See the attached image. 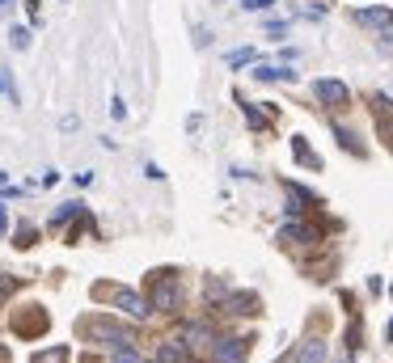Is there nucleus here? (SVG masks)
<instances>
[{
    "label": "nucleus",
    "mask_w": 393,
    "mask_h": 363,
    "mask_svg": "<svg viewBox=\"0 0 393 363\" xmlns=\"http://www.w3.org/2000/svg\"><path fill=\"white\" fill-rule=\"evenodd\" d=\"M381 38H385V42L393 47V25H385V30H381Z\"/></svg>",
    "instance_id": "31"
},
{
    "label": "nucleus",
    "mask_w": 393,
    "mask_h": 363,
    "mask_svg": "<svg viewBox=\"0 0 393 363\" xmlns=\"http://www.w3.org/2000/svg\"><path fill=\"white\" fill-rule=\"evenodd\" d=\"M47 326H51V317H47L38 304H30V313H25V309L13 313V334H17V338H38V334H47Z\"/></svg>",
    "instance_id": "4"
},
{
    "label": "nucleus",
    "mask_w": 393,
    "mask_h": 363,
    "mask_svg": "<svg viewBox=\"0 0 393 363\" xmlns=\"http://www.w3.org/2000/svg\"><path fill=\"white\" fill-rule=\"evenodd\" d=\"M246 355H250V338H216L212 347L216 363H246Z\"/></svg>",
    "instance_id": "7"
},
{
    "label": "nucleus",
    "mask_w": 393,
    "mask_h": 363,
    "mask_svg": "<svg viewBox=\"0 0 393 363\" xmlns=\"http://www.w3.org/2000/svg\"><path fill=\"white\" fill-rule=\"evenodd\" d=\"M377 127H381V135H385V144L393 148V114H377Z\"/></svg>",
    "instance_id": "24"
},
{
    "label": "nucleus",
    "mask_w": 393,
    "mask_h": 363,
    "mask_svg": "<svg viewBox=\"0 0 393 363\" xmlns=\"http://www.w3.org/2000/svg\"><path fill=\"white\" fill-rule=\"evenodd\" d=\"M8 228V211H4V203H0V233Z\"/></svg>",
    "instance_id": "30"
},
{
    "label": "nucleus",
    "mask_w": 393,
    "mask_h": 363,
    "mask_svg": "<svg viewBox=\"0 0 393 363\" xmlns=\"http://www.w3.org/2000/svg\"><path fill=\"white\" fill-rule=\"evenodd\" d=\"M13 292H17V279H13V275H0V300L13 296Z\"/></svg>",
    "instance_id": "27"
},
{
    "label": "nucleus",
    "mask_w": 393,
    "mask_h": 363,
    "mask_svg": "<svg viewBox=\"0 0 393 363\" xmlns=\"http://www.w3.org/2000/svg\"><path fill=\"white\" fill-rule=\"evenodd\" d=\"M114 363H144V359H140L135 347H119V351H114Z\"/></svg>",
    "instance_id": "23"
},
{
    "label": "nucleus",
    "mask_w": 393,
    "mask_h": 363,
    "mask_svg": "<svg viewBox=\"0 0 393 363\" xmlns=\"http://www.w3.org/2000/svg\"><path fill=\"white\" fill-rule=\"evenodd\" d=\"M34 237H38V233H34V224H21V228L13 233V245H17V250H30V245H34Z\"/></svg>",
    "instance_id": "20"
},
{
    "label": "nucleus",
    "mask_w": 393,
    "mask_h": 363,
    "mask_svg": "<svg viewBox=\"0 0 393 363\" xmlns=\"http://www.w3.org/2000/svg\"><path fill=\"white\" fill-rule=\"evenodd\" d=\"M220 309H224V313H233V317H254L262 304H258V296H254V292H229V296L220 300Z\"/></svg>",
    "instance_id": "9"
},
{
    "label": "nucleus",
    "mask_w": 393,
    "mask_h": 363,
    "mask_svg": "<svg viewBox=\"0 0 393 363\" xmlns=\"http://www.w3.org/2000/svg\"><path fill=\"white\" fill-rule=\"evenodd\" d=\"M347 351H360V321H351L347 330Z\"/></svg>",
    "instance_id": "26"
},
{
    "label": "nucleus",
    "mask_w": 393,
    "mask_h": 363,
    "mask_svg": "<svg viewBox=\"0 0 393 363\" xmlns=\"http://www.w3.org/2000/svg\"><path fill=\"white\" fill-rule=\"evenodd\" d=\"M93 296H110L114 300V309L123 313V317H131V321H144L152 309H148V300L144 296H135V292H127V288H97L93 283Z\"/></svg>",
    "instance_id": "2"
},
{
    "label": "nucleus",
    "mask_w": 393,
    "mask_h": 363,
    "mask_svg": "<svg viewBox=\"0 0 393 363\" xmlns=\"http://www.w3.org/2000/svg\"><path fill=\"white\" fill-rule=\"evenodd\" d=\"M80 211H85V203H80V199H72V203L55 207V216H51V228H64V224H68V220H76Z\"/></svg>",
    "instance_id": "15"
},
{
    "label": "nucleus",
    "mask_w": 393,
    "mask_h": 363,
    "mask_svg": "<svg viewBox=\"0 0 393 363\" xmlns=\"http://www.w3.org/2000/svg\"><path fill=\"white\" fill-rule=\"evenodd\" d=\"M0 186H4V169H0Z\"/></svg>",
    "instance_id": "33"
},
{
    "label": "nucleus",
    "mask_w": 393,
    "mask_h": 363,
    "mask_svg": "<svg viewBox=\"0 0 393 363\" xmlns=\"http://www.w3.org/2000/svg\"><path fill=\"white\" fill-rule=\"evenodd\" d=\"M254 63V47H241V51H229V68H246Z\"/></svg>",
    "instance_id": "22"
},
{
    "label": "nucleus",
    "mask_w": 393,
    "mask_h": 363,
    "mask_svg": "<svg viewBox=\"0 0 393 363\" xmlns=\"http://www.w3.org/2000/svg\"><path fill=\"white\" fill-rule=\"evenodd\" d=\"M322 359H326V343L322 338H305L296 347V355H292V363H322Z\"/></svg>",
    "instance_id": "11"
},
{
    "label": "nucleus",
    "mask_w": 393,
    "mask_h": 363,
    "mask_svg": "<svg viewBox=\"0 0 393 363\" xmlns=\"http://www.w3.org/2000/svg\"><path fill=\"white\" fill-rule=\"evenodd\" d=\"M8 42H13V51H25V47H30V30H25V25H13V30H8Z\"/></svg>",
    "instance_id": "21"
},
{
    "label": "nucleus",
    "mask_w": 393,
    "mask_h": 363,
    "mask_svg": "<svg viewBox=\"0 0 393 363\" xmlns=\"http://www.w3.org/2000/svg\"><path fill=\"white\" fill-rule=\"evenodd\" d=\"M30 363H68V347H51V351H34Z\"/></svg>",
    "instance_id": "19"
},
{
    "label": "nucleus",
    "mask_w": 393,
    "mask_h": 363,
    "mask_svg": "<svg viewBox=\"0 0 393 363\" xmlns=\"http://www.w3.org/2000/svg\"><path fill=\"white\" fill-rule=\"evenodd\" d=\"M292 156H296L305 169H322V156L309 148V140H305V135H292Z\"/></svg>",
    "instance_id": "13"
},
{
    "label": "nucleus",
    "mask_w": 393,
    "mask_h": 363,
    "mask_svg": "<svg viewBox=\"0 0 393 363\" xmlns=\"http://www.w3.org/2000/svg\"><path fill=\"white\" fill-rule=\"evenodd\" d=\"M385 334H389V343H393V321H389V330H385Z\"/></svg>",
    "instance_id": "32"
},
{
    "label": "nucleus",
    "mask_w": 393,
    "mask_h": 363,
    "mask_svg": "<svg viewBox=\"0 0 393 363\" xmlns=\"http://www.w3.org/2000/svg\"><path fill=\"white\" fill-rule=\"evenodd\" d=\"M237 101H241V110H246V123H250L254 131H267V127H271V118H267V114H262L258 106H250L246 97H237Z\"/></svg>",
    "instance_id": "17"
},
{
    "label": "nucleus",
    "mask_w": 393,
    "mask_h": 363,
    "mask_svg": "<svg viewBox=\"0 0 393 363\" xmlns=\"http://www.w3.org/2000/svg\"><path fill=\"white\" fill-rule=\"evenodd\" d=\"M85 334H89L93 343H114V347H135V334H131L127 326H114V321H106V317H97V321H85Z\"/></svg>",
    "instance_id": "3"
},
{
    "label": "nucleus",
    "mask_w": 393,
    "mask_h": 363,
    "mask_svg": "<svg viewBox=\"0 0 393 363\" xmlns=\"http://www.w3.org/2000/svg\"><path fill=\"white\" fill-rule=\"evenodd\" d=\"M93 228H97V224H93V216H89V211H80V224H76V228L68 233V241H72V245H80V241H85V237H89Z\"/></svg>",
    "instance_id": "18"
},
{
    "label": "nucleus",
    "mask_w": 393,
    "mask_h": 363,
    "mask_svg": "<svg viewBox=\"0 0 393 363\" xmlns=\"http://www.w3.org/2000/svg\"><path fill=\"white\" fill-rule=\"evenodd\" d=\"M85 363H97V359H85Z\"/></svg>",
    "instance_id": "35"
},
{
    "label": "nucleus",
    "mask_w": 393,
    "mask_h": 363,
    "mask_svg": "<svg viewBox=\"0 0 393 363\" xmlns=\"http://www.w3.org/2000/svg\"><path fill=\"white\" fill-rule=\"evenodd\" d=\"M250 76H254V80H296L292 68H275V63H254Z\"/></svg>",
    "instance_id": "14"
},
{
    "label": "nucleus",
    "mask_w": 393,
    "mask_h": 363,
    "mask_svg": "<svg viewBox=\"0 0 393 363\" xmlns=\"http://www.w3.org/2000/svg\"><path fill=\"white\" fill-rule=\"evenodd\" d=\"M4 4H13V0H0V8H4Z\"/></svg>",
    "instance_id": "34"
},
{
    "label": "nucleus",
    "mask_w": 393,
    "mask_h": 363,
    "mask_svg": "<svg viewBox=\"0 0 393 363\" xmlns=\"http://www.w3.org/2000/svg\"><path fill=\"white\" fill-rule=\"evenodd\" d=\"M351 17H356V25H368V30H385V25H393V8H385V4H373V8H356Z\"/></svg>",
    "instance_id": "10"
},
{
    "label": "nucleus",
    "mask_w": 393,
    "mask_h": 363,
    "mask_svg": "<svg viewBox=\"0 0 393 363\" xmlns=\"http://www.w3.org/2000/svg\"><path fill=\"white\" fill-rule=\"evenodd\" d=\"M110 114H114V118H119V123H123V118H127V101H123V97H119V93H114V97H110Z\"/></svg>",
    "instance_id": "25"
},
{
    "label": "nucleus",
    "mask_w": 393,
    "mask_h": 363,
    "mask_svg": "<svg viewBox=\"0 0 393 363\" xmlns=\"http://www.w3.org/2000/svg\"><path fill=\"white\" fill-rule=\"evenodd\" d=\"M313 97H318L322 106H330V110H343V106L351 101V89H347L343 80H334V76H322V80H313Z\"/></svg>",
    "instance_id": "5"
},
{
    "label": "nucleus",
    "mask_w": 393,
    "mask_h": 363,
    "mask_svg": "<svg viewBox=\"0 0 393 363\" xmlns=\"http://www.w3.org/2000/svg\"><path fill=\"white\" fill-rule=\"evenodd\" d=\"M186 359H191V351L178 347V343H161L157 347V363H186Z\"/></svg>",
    "instance_id": "16"
},
{
    "label": "nucleus",
    "mask_w": 393,
    "mask_h": 363,
    "mask_svg": "<svg viewBox=\"0 0 393 363\" xmlns=\"http://www.w3.org/2000/svg\"><path fill=\"white\" fill-rule=\"evenodd\" d=\"M267 30H271V34H279V38H284V30H288V21H275V17H271V21H267Z\"/></svg>",
    "instance_id": "29"
},
{
    "label": "nucleus",
    "mask_w": 393,
    "mask_h": 363,
    "mask_svg": "<svg viewBox=\"0 0 393 363\" xmlns=\"http://www.w3.org/2000/svg\"><path fill=\"white\" fill-rule=\"evenodd\" d=\"M279 241H292V245H318V241H322V228L301 224V220H288V224L279 228Z\"/></svg>",
    "instance_id": "8"
},
{
    "label": "nucleus",
    "mask_w": 393,
    "mask_h": 363,
    "mask_svg": "<svg viewBox=\"0 0 393 363\" xmlns=\"http://www.w3.org/2000/svg\"><path fill=\"white\" fill-rule=\"evenodd\" d=\"M334 140L343 144V152H351V156H368V148L360 144V135H356L351 127H343V123H334Z\"/></svg>",
    "instance_id": "12"
},
{
    "label": "nucleus",
    "mask_w": 393,
    "mask_h": 363,
    "mask_svg": "<svg viewBox=\"0 0 393 363\" xmlns=\"http://www.w3.org/2000/svg\"><path fill=\"white\" fill-rule=\"evenodd\" d=\"M182 300H186V292H182L178 275H174V271H157V275H152V288H148V309L174 317V313L182 309Z\"/></svg>",
    "instance_id": "1"
},
{
    "label": "nucleus",
    "mask_w": 393,
    "mask_h": 363,
    "mask_svg": "<svg viewBox=\"0 0 393 363\" xmlns=\"http://www.w3.org/2000/svg\"><path fill=\"white\" fill-rule=\"evenodd\" d=\"M182 347H186L191 355H212V347H216V330H212L207 321H195V326L182 330Z\"/></svg>",
    "instance_id": "6"
},
{
    "label": "nucleus",
    "mask_w": 393,
    "mask_h": 363,
    "mask_svg": "<svg viewBox=\"0 0 393 363\" xmlns=\"http://www.w3.org/2000/svg\"><path fill=\"white\" fill-rule=\"evenodd\" d=\"M241 4H246V8H254V13H262V8H271L275 0H241Z\"/></svg>",
    "instance_id": "28"
}]
</instances>
